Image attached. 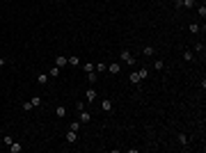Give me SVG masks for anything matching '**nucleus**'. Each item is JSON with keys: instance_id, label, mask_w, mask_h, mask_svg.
<instances>
[{"instance_id": "obj_22", "label": "nucleus", "mask_w": 206, "mask_h": 153, "mask_svg": "<svg viewBox=\"0 0 206 153\" xmlns=\"http://www.w3.org/2000/svg\"><path fill=\"white\" fill-rule=\"evenodd\" d=\"M82 71H85V73L94 71V64H92V62H85V64H82Z\"/></svg>"}, {"instance_id": "obj_2", "label": "nucleus", "mask_w": 206, "mask_h": 153, "mask_svg": "<svg viewBox=\"0 0 206 153\" xmlns=\"http://www.w3.org/2000/svg\"><path fill=\"white\" fill-rule=\"evenodd\" d=\"M176 7H183V9H192V7H197V0H174Z\"/></svg>"}, {"instance_id": "obj_5", "label": "nucleus", "mask_w": 206, "mask_h": 153, "mask_svg": "<svg viewBox=\"0 0 206 153\" xmlns=\"http://www.w3.org/2000/svg\"><path fill=\"white\" fill-rule=\"evenodd\" d=\"M67 142H69V144H76V142H78V130L69 128V130H67Z\"/></svg>"}, {"instance_id": "obj_12", "label": "nucleus", "mask_w": 206, "mask_h": 153, "mask_svg": "<svg viewBox=\"0 0 206 153\" xmlns=\"http://www.w3.org/2000/svg\"><path fill=\"white\" fill-rule=\"evenodd\" d=\"M94 71H98V73H105V71H108V64L98 62V64H94Z\"/></svg>"}, {"instance_id": "obj_27", "label": "nucleus", "mask_w": 206, "mask_h": 153, "mask_svg": "<svg viewBox=\"0 0 206 153\" xmlns=\"http://www.w3.org/2000/svg\"><path fill=\"white\" fill-rule=\"evenodd\" d=\"M195 53H204V44H201V41H199V44H195Z\"/></svg>"}, {"instance_id": "obj_20", "label": "nucleus", "mask_w": 206, "mask_h": 153, "mask_svg": "<svg viewBox=\"0 0 206 153\" xmlns=\"http://www.w3.org/2000/svg\"><path fill=\"white\" fill-rule=\"evenodd\" d=\"M154 69H156V71H163V69H165V62L163 60H156L154 62Z\"/></svg>"}, {"instance_id": "obj_21", "label": "nucleus", "mask_w": 206, "mask_h": 153, "mask_svg": "<svg viewBox=\"0 0 206 153\" xmlns=\"http://www.w3.org/2000/svg\"><path fill=\"white\" fill-rule=\"evenodd\" d=\"M96 78H98V76H96V71H89V73H87V80H89V85H94V82H96Z\"/></svg>"}, {"instance_id": "obj_11", "label": "nucleus", "mask_w": 206, "mask_h": 153, "mask_svg": "<svg viewBox=\"0 0 206 153\" xmlns=\"http://www.w3.org/2000/svg\"><path fill=\"white\" fill-rule=\"evenodd\" d=\"M21 151H23V146H21L18 142H12L9 144V153H21Z\"/></svg>"}, {"instance_id": "obj_10", "label": "nucleus", "mask_w": 206, "mask_h": 153, "mask_svg": "<svg viewBox=\"0 0 206 153\" xmlns=\"http://www.w3.org/2000/svg\"><path fill=\"white\" fill-rule=\"evenodd\" d=\"M55 114H57V119H64V117H67V107H64V105H57L55 107Z\"/></svg>"}, {"instance_id": "obj_26", "label": "nucleus", "mask_w": 206, "mask_h": 153, "mask_svg": "<svg viewBox=\"0 0 206 153\" xmlns=\"http://www.w3.org/2000/svg\"><path fill=\"white\" fill-rule=\"evenodd\" d=\"M12 142H14V139H12V137H9V135H5V137H2V144H5V146H9V144H12Z\"/></svg>"}, {"instance_id": "obj_28", "label": "nucleus", "mask_w": 206, "mask_h": 153, "mask_svg": "<svg viewBox=\"0 0 206 153\" xmlns=\"http://www.w3.org/2000/svg\"><path fill=\"white\" fill-rule=\"evenodd\" d=\"M76 110H78V112H80V110H85V103L78 101V103H76Z\"/></svg>"}, {"instance_id": "obj_25", "label": "nucleus", "mask_w": 206, "mask_h": 153, "mask_svg": "<svg viewBox=\"0 0 206 153\" xmlns=\"http://www.w3.org/2000/svg\"><path fill=\"white\" fill-rule=\"evenodd\" d=\"M154 53H156L154 46H144V55H154Z\"/></svg>"}, {"instance_id": "obj_9", "label": "nucleus", "mask_w": 206, "mask_h": 153, "mask_svg": "<svg viewBox=\"0 0 206 153\" xmlns=\"http://www.w3.org/2000/svg\"><path fill=\"white\" fill-rule=\"evenodd\" d=\"M140 80H142V76H140V71H135V73H131V76H128V82H131V85H138Z\"/></svg>"}, {"instance_id": "obj_7", "label": "nucleus", "mask_w": 206, "mask_h": 153, "mask_svg": "<svg viewBox=\"0 0 206 153\" xmlns=\"http://www.w3.org/2000/svg\"><path fill=\"white\" fill-rule=\"evenodd\" d=\"M101 110H103V112H112V101H110V98H103V101H101Z\"/></svg>"}, {"instance_id": "obj_3", "label": "nucleus", "mask_w": 206, "mask_h": 153, "mask_svg": "<svg viewBox=\"0 0 206 153\" xmlns=\"http://www.w3.org/2000/svg\"><path fill=\"white\" fill-rule=\"evenodd\" d=\"M96 98H98V92H96V89H94V87H89L87 92H85V101L94 103V101H96Z\"/></svg>"}, {"instance_id": "obj_14", "label": "nucleus", "mask_w": 206, "mask_h": 153, "mask_svg": "<svg viewBox=\"0 0 206 153\" xmlns=\"http://www.w3.org/2000/svg\"><path fill=\"white\" fill-rule=\"evenodd\" d=\"M188 142H190V137L181 133V135H179V144H181V146H188Z\"/></svg>"}, {"instance_id": "obj_23", "label": "nucleus", "mask_w": 206, "mask_h": 153, "mask_svg": "<svg viewBox=\"0 0 206 153\" xmlns=\"http://www.w3.org/2000/svg\"><path fill=\"white\" fill-rule=\"evenodd\" d=\"M69 64H71V67H80V60L73 55V57H69Z\"/></svg>"}, {"instance_id": "obj_19", "label": "nucleus", "mask_w": 206, "mask_h": 153, "mask_svg": "<svg viewBox=\"0 0 206 153\" xmlns=\"http://www.w3.org/2000/svg\"><path fill=\"white\" fill-rule=\"evenodd\" d=\"M188 30H190L192 34H197V32H199V23H195V21H192L190 25H188Z\"/></svg>"}, {"instance_id": "obj_18", "label": "nucleus", "mask_w": 206, "mask_h": 153, "mask_svg": "<svg viewBox=\"0 0 206 153\" xmlns=\"http://www.w3.org/2000/svg\"><path fill=\"white\" fill-rule=\"evenodd\" d=\"M30 103H32V107H39L44 101H41V96H32V98H30Z\"/></svg>"}, {"instance_id": "obj_30", "label": "nucleus", "mask_w": 206, "mask_h": 153, "mask_svg": "<svg viewBox=\"0 0 206 153\" xmlns=\"http://www.w3.org/2000/svg\"><path fill=\"white\" fill-rule=\"evenodd\" d=\"M55 2H64V0H55Z\"/></svg>"}, {"instance_id": "obj_8", "label": "nucleus", "mask_w": 206, "mask_h": 153, "mask_svg": "<svg viewBox=\"0 0 206 153\" xmlns=\"http://www.w3.org/2000/svg\"><path fill=\"white\" fill-rule=\"evenodd\" d=\"M78 114H80V119H78V121H80V123H89V121H92V114H89L87 110H80V112H78Z\"/></svg>"}, {"instance_id": "obj_1", "label": "nucleus", "mask_w": 206, "mask_h": 153, "mask_svg": "<svg viewBox=\"0 0 206 153\" xmlns=\"http://www.w3.org/2000/svg\"><path fill=\"white\" fill-rule=\"evenodd\" d=\"M119 62H124V64H128V67H133V64H135V57L131 55L128 50H121V53H119Z\"/></svg>"}, {"instance_id": "obj_29", "label": "nucleus", "mask_w": 206, "mask_h": 153, "mask_svg": "<svg viewBox=\"0 0 206 153\" xmlns=\"http://www.w3.org/2000/svg\"><path fill=\"white\" fill-rule=\"evenodd\" d=\"M5 67V57H0V69Z\"/></svg>"}, {"instance_id": "obj_4", "label": "nucleus", "mask_w": 206, "mask_h": 153, "mask_svg": "<svg viewBox=\"0 0 206 153\" xmlns=\"http://www.w3.org/2000/svg\"><path fill=\"white\" fill-rule=\"evenodd\" d=\"M108 71L112 73V76H119V73H121V62H110Z\"/></svg>"}, {"instance_id": "obj_24", "label": "nucleus", "mask_w": 206, "mask_h": 153, "mask_svg": "<svg viewBox=\"0 0 206 153\" xmlns=\"http://www.w3.org/2000/svg\"><path fill=\"white\" fill-rule=\"evenodd\" d=\"M21 110H23V112H30V110H32V103H30V101H25L23 105H21Z\"/></svg>"}, {"instance_id": "obj_16", "label": "nucleus", "mask_w": 206, "mask_h": 153, "mask_svg": "<svg viewBox=\"0 0 206 153\" xmlns=\"http://www.w3.org/2000/svg\"><path fill=\"white\" fill-rule=\"evenodd\" d=\"M197 14L199 18H206V5H197Z\"/></svg>"}, {"instance_id": "obj_6", "label": "nucleus", "mask_w": 206, "mask_h": 153, "mask_svg": "<svg viewBox=\"0 0 206 153\" xmlns=\"http://www.w3.org/2000/svg\"><path fill=\"white\" fill-rule=\"evenodd\" d=\"M67 64H69V57L67 55H55V67H67Z\"/></svg>"}, {"instance_id": "obj_15", "label": "nucleus", "mask_w": 206, "mask_h": 153, "mask_svg": "<svg viewBox=\"0 0 206 153\" xmlns=\"http://www.w3.org/2000/svg\"><path fill=\"white\" fill-rule=\"evenodd\" d=\"M183 60L185 62H192V60H195V53H192V50H183Z\"/></svg>"}, {"instance_id": "obj_13", "label": "nucleus", "mask_w": 206, "mask_h": 153, "mask_svg": "<svg viewBox=\"0 0 206 153\" xmlns=\"http://www.w3.org/2000/svg\"><path fill=\"white\" fill-rule=\"evenodd\" d=\"M48 78H51L48 73H39V76H37V82H39V85H46V82H48Z\"/></svg>"}, {"instance_id": "obj_17", "label": "nucleus", "mask_w": 206, "mask_h": 153, "mask_svg": "<svg viewBox=\"0 0 206 153\" xmlns=\"http://www.w3.org/2000/svg\"><path fill=\"white\" fill-rule=\"evenodd\" d=\"M60 73H62V69H60V67H53L51 71H48V76H51V78H57Z\"/></svg>"}]
</instances>
